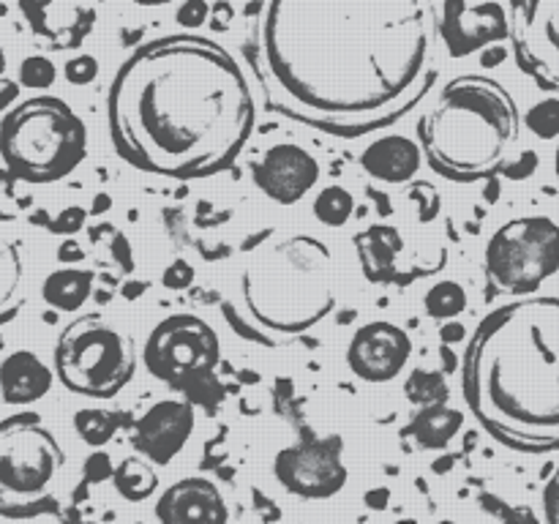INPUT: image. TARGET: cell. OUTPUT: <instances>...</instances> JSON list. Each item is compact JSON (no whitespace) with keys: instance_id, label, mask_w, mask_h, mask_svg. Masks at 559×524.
<instances>
[{"instance_id":"obj_23","label":"cell","mask_w":559,"mask_h":524,"mask_svg":"<svg viewBox=\"0 0 559 524\" xmlns=\"http://www.w3.org/2000/svg\"><path fill=\"white\" fill-rule=\"evenodd\" d=\"M355 213V196L344 186H325L314 196V216L325 227H344Z\"/></svg>"},{"instance_id":"obj_1","label":"cell","mask_w":559,"mask_h":524,"mask_svg":"<svg viewBox=\"0 0 559 524\" xmlns=\"http://www.w3.org/2000/svg\"><path fill=\"white\" fill-rule=\"evenodd\" d=\"M243 27L265 107L331 136L396 123L437 82V0H246Z\"/></svg>"},{"instance_id":"obj_9","label":"cell","mask_w":559,"mask_h":524,"mask_svg":"<svg viewBox=\"0 0 559 524\" xmlns=\"http://www.w3.org/2000/svg\"><path fill=\"white\" fill-rule=\"evenodd\" d=\"M486 278L502 295H533L559 271V222L544 213L508 218L491 233Z\"/></svg>"},{"instance_id":"obj_36","label":"cell","mask_w":559,"mask_h":524,"mask_svg":"<svg viewBox=\"0 0 559 524\" xmlns=\"http://www.w3.org/2000/svg\"><path fill=\"white\" fill-rule=\"evenodd\" d=\"M555 172H557V178H559V145H557V153H555Z\"/></svg>"},{"instance_id":"obj_21","label":"cell","mask_w":559,"mask_h":524,"mask_svg":"<svg viewBox=\"0 0 559 524\" xmlns=\"http://www.w3.org/2000/svg\"><path fill=\"white\" fill-rule=\"evenodd\" d=\"M464 415L456 407H448L445 402L426 404L409 424V431L424 448H445L453 437L462 431Z\"/></svg>"},{"instance_id":"obj_13","label":"cell","mask_w":559,"mask_h":524,"mask_svg":"<svg viewBox=\"0 0 559 524\" xmlns=\"http://www.w3.org/2000/svg\"><path fill=\"white\" fill-rule=\"evenodd\" d=\"M409 358H413V338L396 322H366L349 338L347 366L364 382L382 385L396 380L407 369Z\"/></svg>"},{"instance_id":"obj_11","label":"cell","mask_w":559,"mask_h":524,"mask_svg":"<svg viewBox=\"0 0 559 524\" xmlns=\"http://www.w3.org/2000/svg\"><path fill=\"white\" fill-rule=\"evenodd\" d=\"M508 38L519 69L559 93V0H508Z\"/></svg>"},{"instance_id":"obj_2","label":"cell","mask_w":559,"mask_h":524,"mask_svg":"<svg viewBox=\"0 0 559 524\" xmlns=\"http://www.w3.org/2000/svg\"><path fill=\"white\" fill-rule=\"evenodd\" d=\"M254 123V80L227 47L197 33L140 44L109 82L115 151L158 178L222 172L249 145Z\"/></svg>"},{"instance_id":"obj_19","label":"cell","mask_w":559,"mask_h":524,"mask_svg":"<svg viewBox=\"0 0 559 524\" xmlns=\"http://www.w3.org/2000/svg\"><path fill=\"white\" fill-rule=\"evenodd\" d=\"M358 243L360 262H364V273L371 282H391L393 278V265H396L399 254L404 249V240L399 235L396 227H388V224H374V227L364 229V233L355 238Z\"/></svg>"},{"instance_id":"obj_18","label":"cell","mask_w":559,"mask_h":524,"mask_svg":"<svg viewBox=\"0 0 559 524\" xmlns=\"http://www.w3.org/2000/svg\"><path fill=\"white\" fill-rule=\"evenodd\" d=\"M52 388V369L31 349H16L0 360V396L5 404H33Z\"/></svg>"},{"instance_id":"obj_32","label":"cell","mask_w":559,"mask_h":524,"mask_svg":"<svg viewBox=\"0 0 559 524\" xmlns=\"http://www.w3.org/2000/svg\"><path fill=\"white\" fill-rule=\"evenodd\" d=\"M207 16V3L205 0H186L178 9V22L183 27H200Z\"/></svg>"},{"instance_id":"obj_34","label":"cell","mask_w":559,"mask_h":524,"mask_svg":"<svg viewBox=\"0 0 559 524\" xmlns=\"http://www.w3.org/2000/svg\"><path fill=\"white\" fill-rule=\"evenodd\" d=\"M85 473L91 480H104L107 475H112L115 469L112 464H109V456H104V453H93L85 464Z\"/></svg>"},{"instance_id":"obj_33","label":"cell","mask_w":559,"mask_h":524,"mask_svg":"<svg viewBox=\"0 0 559 524\" xmlns=\"http://www.w3.org/2000/svg\"><path fill=\"white\" fill-rule=\"evenodd\" d=\"M191 278H194V271H191V265L186 260L173 262V267L164 273V284H167V287H175V289H183Z\"/></svg>"},{"instance_id":"obj_14","label":"cell","mask_w":559,"mask_h":524,"mask_svg":"<svg viewBox=\"0 0 559 524\" xmlns=\"http://www.w3.org/2000/svg\"><path fill=\"white\" fill-rule=\"evenodd\" d=\"M322 167L311 151L295 142H276L254 164V186L276 205H295L320 183Z\"/></svg>"},{"instance_id":"obj_24","label":"cell","mask_w":559,"mask_h":524,"mask_svg":"<svg viewBox=\"0 0 559 524\" xmlns=\"http://www.w3.org/2000/svg\"><path fill=\"white\" fill-rule=\"evenodd\" d=\"M426 314L435 320H453L467 309V289L459 282H440L426 293Z\"/></svg>"},{"instance_id":"obj_29","label":"cell","mask_w":559,"mask_h":524,"mask_svg":"<svg viewBox=\"0 0 559 524\" xmlns=\"http://www.w3.org/2000/svg\"><path fill=\"white\" fill-rule=\"evenodd\" d=\"M58 76L52 60L41 58V55H33V58H25L20 66V85L25 87H49Z\"/></svg>"},{"instance_id":"obj_38","label":"cell","mask_w":559,"mask_h":524,"mask_svg":"<svg viewBox=\"0 0 559 524\" xmlns=\"http://www.w3.org/2000/svg\"><path fill=\"white\" fill-rule=\"evenodd\" d=\"M3 63H5V60H3V52H0V74H3Z\"/></svg>"},{"instance_id":"obj_15","label":"cell","mask_w":559,"mask_h":524,"mask_svg":"<svg viewBox=\"0 0 559 524\" xmlns=\"http://www.w3.org/2000/svg\"><path fill=\"white\" fill-rule=\"evenodd\" d=\"M194 431V409L180 398H162L131 426L136 453L153 464H169Z\"/></svg>"},{"instance_id":"obj_25","label":"cell","mask_w":559,"mask_h":524,"mask_svg":"<svg viewBox=\"0 0 559 524\" xmlns=\"http://www.w3.org/2000/svg\"><path fill=\"white\" fill-rule=\"evenodd\" d=\"M74 429L87 445H107L115 437V431L120 429L118 413H109V409H80L74 415Z\"/></svg>"},{"instance_id":"obj_31","label":"cell","mask_w":559,"mask_h":524,"mask_svg":"<svg viewBox=\"0 0 559 524\" xmlns=\"http://www.w3.org/2000/svg\"><path fill=\"white\" fill-rule=\"evenodd\" d=\"M544 516H546V524H559V467L549 478V484H546Z\"/></svg>"},{"instance_id":"obj_10","label":"cell","mask_w":559,"mask_h":524,"mask_svg":"<svg viewBox=\"0 0 559 524\" xmlns=\"http://www.w3.org/2000/svg\"><path fill=\"white\" fill-rule=\"evenodd\" d=\"M222 358L216 327L197 314H173L145 338L142 360L156 380L191 391L213 374Z\"/></svg>"},{"instance_id":"obj_35","label":"cell","mask_w":559,"mask_h":524,"mask_svg":"<svg viewBox=\"0 0 559 524\" xmlns=\"http://www.w3.org/2000/svg\"><path fill=\"white\" fill-rule=\"evenodd\" d=\"M131 3H136V5H167V3H173V0H131Z\"/></svg>"},{"instance_id":"obj_16","label":"cell","mask_w":559,"mask_h":524,"mask_svg":"<svg viewBox=\"0 0 559 524\" xmlns=\"http://www.w3.org/2000/svg\"><path fill=\"white\" fill-rule=\"evenodd\" d=\"M156 519L158 524H227L229 508L213 480L189 475L162 491Z\"/></svg>"},{"instance_id":"obj_37","label":"cell","mask_w":559,"mask_h":524,"mask_svg":"<svg viewBox=\"0 0 559 524\" xmlns=\"http://www.w3.org/2000/svg\"><path fill=\"white\" fill-rule=\"evenodd\" d=\"M396 524H420V522H415V519H399Z\"/></svg>"},{"instance_id":"obj_5","label":"cell","mask_w":559,"mask_h":524,"mask_svg":"<svg viewBox=\"0 0 559 524\" xmlns=\"http://www.w3.org/2000/svg\"><path fill=\"white\" fill-rule=\"evenodd\" d=\"M519 136L522 112L516 98L484 74L453 76L418 120V142L429 167L456 183L500 172Z\"/></svg>"},{"instance_id":"obj_30","label":"cell","mask_w":559,"mask_h":524,"mask_svg":"<svg viewBox=\"0 0 559 524\" xmlns=\"http://www.w3.org/2000/svg\"><path fill=\"white\" fill-rule=\"evenodd\" d=\"M66 80L71 85H91L98 76V60L93 55H80V58H71L63 69Z\"/></svg>"},{"instance_id":"obj_26","label":"cell","mask_w":559,"mask_h":524,"mask_svg":"<svg viewBox=\"0 0 559 524\" xmlns=\"http://www.w3.org/2000/svg\"><path fill=\"white\" fill-rule=\"evenodd\" d=\"M22 254L20 246L9 238H0V311L14 300L16 289L22 284Z\"/></svg>"},{"instance_id":"obj_8","label":"cell","mask_w":559,"mask_h":524,"mask_svg":"<svg viewBox=\"0 0 559 524\" xmlns=\"http://www.w3.org/2000/svg\"><path fill=\"white\" fill-rule=\"evenodd\" d=\"M55 374L76 396L112 398L136 371L134 338L102 314L76 317L55 342Z\"/></svg>"},{"instance_id":"obj_3","label":"cell","mask_w":559,"mask_h":524,"mask_svg":"<svg viewBox=\"0 0 559 524\" xmlns=\"http://www.w3.org/2000/svg\"><path fill=\"white\" fill-rule=\"evenodd\" d=\"M462 396L502 445L559 451L557 295H524L478 322L464 353Z\"/></svg>"},{"instance_id":"obj_22","label":"cell","mask_w":559,"mask_h":524,"mask_svg":"<svg viewBox=\"0 0 559 524\" xmlns=\"http://www.w3.org/2000/svg\"><path fill=\"white\" fill-rule=\"evenodd\" d=\"M112 484L120 497H126L129 502H142L156 491L158 478L153 462H147L145 456H131L115 467Z\"/></svg>"},{"instance_id":"obj_20","label":"cell","mask_w":559,"mask_h":524,"mask_svg":"<svg viewBox=\"0 0 559 524\" xmlns=\"http://www.w3.org/2000/svg\"><path fill=\"white\" fill-rule=\"evenodd\" d=\"M93 293V273L85 267H60L41 284L44 303L58 311H76Z\"/></svg>"},{"instance_id":"obj_12","label":"cell","mask_w":559,"mask_h":524,"mask_svg":"<svg viewBox=\"0 0 559 524\" xmlns=\"http://www.w3.org/2000/svg\"><path fill=\"white\" fill-rule=\"evenodd\" d=\"M344 445L338 437L304 440L282 448L273 462L278 484L306 500H325L338 495L347 484V464L342 458Z\"/></svg>"},{"instance_id":"obj_17","label":"cell","mask_w":559,"mask_h":524,"mask_svg":"<svg viewBox=\"0 0 559 524\" xmlns=\"http://www.w3.org/2000/svg\"><path fill=\"white\" fill-rule=\"evenodd\" d=\"M360 164L371 178L382 180V183H407L418 175L420 164H424V151L413 136L382 134L360 153Z\"/></svg>"},{"instance_id":"obj_6","label":"cell","mask_w":559,"mask_h":524,"mask_svg":"<svg viewBox=\"0 0 559 524\" xmlns=\"http://www.w3.org/2000/svg\"><path fill=\"white\" fill-rule=\"evenodd\" d=\"M0 156L25 183H55L87 156V126L58 96H33L0 120Z\"/></svg>"},{"instance_id":"obj_27","label":"cell","mask_w":559,"mask_h":524,"mask_svg":"<svg viewBox=\"0 0 559 524\" xmlns=\"http://www.w3.org/2000/svg\"><path fill=\"white\" fill-rule=\"evenodd\" d=\"M407 396H409V402H418L426 407V404L445 402L448 388H445V382H442L440 374L418 369V371H413V377L407 380Z\"/></svg>"},{"instance_id":"obj_7","label":"cell","mask_w":559,"mask_h":524,"mask_svg":"<svg viewBox=\"0 0 559 524\" xmlns=\"http://www.w3.org/2000/svg\"><path fill=\"white\" fill-rule=\"evenodd\" d=\"M66 451L36 413L0 420V516L27 519L55 505Z\"/></svg>"},{"instance_id":"obj_4","label":"cell","mask_w":559,"mask_h":524,"mask_svg":"<svg viewBox=\"0 0 559 524\" xmlns=\"http://www.w3.org/2000/svg\"><path fill=\"white\" fill-rule=\"evenodd\" d=\"M333 306L336 262L317 235H282L251 251L238 273L240 320L267 344L311 331Z\"/></svg>"},{"instance_id":"obj_28","label":"cell","mask_w":559,"mask_h":524,"mask_svg":"<svg viewBox=\"0 0 559 524\" xmlns=\"http://www.w3.org/2000/svg\"><path fill=\"white\" fill-rule=\"evenodd\" d=\"M524 123H527V129L533 131V134L544 136V140L557 136L559 134V102L557 98L535 104V107L527 112V118H524Z\"/></svg>"}]
</instances>
